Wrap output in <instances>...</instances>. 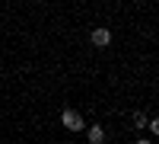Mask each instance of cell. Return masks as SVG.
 Segmentation results:
<instances>
[{
    "instance_id": "3957f363",
    "label": "cell",
    "mask_w": 159,
    "mask_h": 144,
    "mask_svg": "<svg viewBox=\"0 0 159 144\" xmlns=\"http://www.w3.org/2000/svg\"><path fill=\"white\" fill-rule=\"evenodd\" d=\"M105 141V128L102 125H89V144H102Z\"/></svg>"
},
{
    "instance_id": "52a82bcc",
    "label": "cell",
    "mask_w": 159,
    "mask_h": 144,
    "mask_svg": "<svg viewBox=\"0 0 159 144\" xmlns=\"http://www.w3.org/2000/svg\"><path fill=\"white\" fill-rule=\"evenodd\" d=\"M38 3H42V0H38Z\"/></svg>"
},
{
    "instance_id": "8992f818",
    "label": "cell",
    "mask_w": 159,
    "mask_h": 144,
    "mask_svg": "<svg viewBox=\"0 0 159 144\" xmlns=\"http://www.w3.org/2000/svg\"><path fill=\"white\" fill-rule=\"evenodd\" d=\"M134 144H153V141H150V138H137Z\"/></svg>"
},
{
    "instance_id": "6da1fadb",
    "label": "cell",
    "mask_w": 159,
    "mask_h": 144,
    "mask_svg": "<svg viewBox=\"0 0 159 144\" xmlns=\"http://www.w3.org/2000/svg\"><path fill=\"white\" fill-rule=\"evenodd\" d=\"M61 122H64V128H67V132H86V119H83V115H80L76 109H64L61 112Z\"/></svg>"
},
{
    "instance_id": "7a4b0ae2",
    "label": "cell",
    "mask_w": 159,
    "mask_h": 144,
    "mask_svg": "<svg viewBox=\"0 0 159 144\" xmlns=\"http://www.w3.org/2000/svg\"><path fill=\"white\" fill-rule=\"evenodd\" d=\"M89 42L96 45V48H105V45H111V29H105V26L92 29V32H89Z\"/></svg>"
},
{
    "instance_id": "5b68a950",
    "label": "cell",
    "mask_w": 159,
    "mask_h": 144,
    "mask_svg": "<svg viewBox=\"0 0 159 144\" xmlns=\"http://www.w3.org/2000/svg\"><path fill=\"white\" fill-rule=\"evenodd\" d=\"M147 128H150L153 135H159V122H156V119H150V122H147Z\"/></svg>"
},
{
    "instance_id": "277c9868",
    "label": "cell",
    "mask_w": 159,
    "mask_h": 144,
    "mask_svg": "<svg viewBox=\"0 0 159 144\" xmlns=\"http://www.w3.org/2000/svg\"><path fill=\"white\" fill-rule=\"evenodd\" d=\"M134 125L143 128V125H147V115H143V112H134Z\"/></svg>"
}]
</instances>
